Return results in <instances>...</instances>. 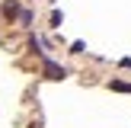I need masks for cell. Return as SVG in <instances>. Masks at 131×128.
Here are the masks:
<instances>
[{"label":"cell","instance_id":"obj_2","mask_svg":"<svg viewBox=\"0 0 131 128\" xmlns=\"http://www.w3.org/2000/svg\"><path fill=\"white\" fill-rule=\"evenodd\" d=\"M3 13H6V16H16V13H19V6L13 3V0H6V3H3Z\"/></svg>","mask_w":131,"mask_h":128},{"label":"cell","instance_id":"obj_1","mask_svg":"<svg viewBox=\"0 0 131 128\" xmlns=\"http://www.w3.org/2000/svg\"><path fill=\"white\" fill-rule=\"evenodd\" d=\"M45 74H48L51 80H61L67 70H64V67H58V64H51V61H45Z\"/></svg>","mask_w":131,"mask_h":128},{"label":"cell","instance_id":"obj_3","mask_svg":"<svg viewBox=\"0 0 131 128\" xmlns=\"http://www.w3.org/2000/svg\"><path fill=\"white\" fill-rule=\"evenodd\" d=\"M112 90H118V93H131V83H122V80H115V83H112Z\"/></svg>","mask_w":131,"mask_h":128}]
</instances>
